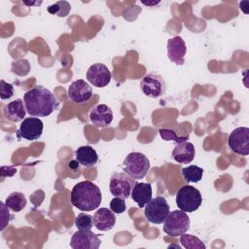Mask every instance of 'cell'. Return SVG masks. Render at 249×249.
Masks as SVG:
<instances>
[{"instance_id": "6da1fadb", "label": "cell", "mask_w": 249, "mask_h": 249, "mask_svg": "<svg viewBox=\"0 0 249 249\" xmlns=\"http://www.w3.org/2000/svg\"><path fill=\"white\" fill-rule=\"evenodd\" d=\"M26 112L31 117H47L59 107L56 96L43 86H36L23 95Z\"/></svg>"}, {"instance_id": "7a4b0ae2", "label": "cell", "mask_w": 249, "mask_h": 249, "mask_svg": "<svg viewBox=\"0 0 249 249\" xmlns=\"http://www.w3.org/2000/svg\"><path fill=\"white\" fill-rule=\"evenodd\" d=\"M70 200L79 210L92 211L99 207L102 195L99 188L92 182L81 181L72 188Z\"/></svg>"}, {"instance_id": "3957f363", "label": "cell", "mask_w": 249, "mask_h": 249, "mask_svg": "<svg viewBox=\"0 0 249 249\" xmlns=\"http://www.w3.org/2000/svg\"><path fill=\"white\" fill-rule=\"evenodd\" d=\"M202 202L200 192L190 185L182 186L176 193V205L184 212H194L199 208Z\"/></svg>"}, {"instance_id": "277c9868", "label": "cell", "mask_w": 249, "mask_h": 249, "mask_svg": "<svg viewBox=\"0 0 249 249\" xmlns=\"http://www.w3.org/2000/svg\"><path fill=\"white\" fill-rule=\"evenodd\" d=\"M123 169L134 179H142L150 169V160L144 154L132 152L125 157L123 162Z\"/></svg>"}, {"instance_id": "5b68a950", "label": "cell", "mask_w": 249, "mask_h": 249, "mask_svg": "<svg viewBox=\"0 0 249 249\" xmlns=\"http://www.w3.org/2000/svg\"><path fill=\"white\" fill-rule=\"evenodd\" d=\"M190 229V218L182 210H173L168 213L163 222V231L172 237H177L186 233Z\"/></svg>"}, {"instance_id": "8992f818", "label": "cell", "mask_w": 249, "mask_h": 249, "mask_svg": "<svg viewBox=\"0 0 249 249\" xmlns=\"http://www.w3.org/2000/svg\"><path fill=\"white\" fill-rule=\"evenodd\" d=\"M136 184V179L125 172H115L110 179V192L114 196L128 198L131 195L132 188Z\"/></svg>"}, {"instance_id": "52a82bcc", "label": "cell", "mask_w": 249, "mask_h": 249, "mask_svg": "<svg viewBox=\"0 0 249 249\" xmlns=\"http://www.w3.org/2000/svg\"><path fill=\"white\" fill-rule=\"evenodd\" d=\"M169 205L166 199L161 196H158L152 198L146 205L144 210V215L146 219L152 224H162L167 217L169 211Z\"/></svg>"}, {"instance_id": "ba28073f", "label": "cell", "mask_w": 249, "mask_h": 249, "mask_svg": "<svg viewBox=\"0 0 249 249\" xmlns=\"http://www.w3.org/2000/svg\"><path fill=\"white\" fill-rule=\"evenodd\" d=\"M43 122L36 117H29L25 118L20 125L19 128L17 130V138L18 140L25 139L28 141H34L41 137L43 133Z\"/></svg>"}, {"instance_id": "9c48e42d", "label": "cell", "mask_w": 249, "mask_h": 249, "mask_svg": "<svg viewBox=\"0 0 249 249\" xmlns=\"http://www.w3.org/2000/svg\"><path fill=\"white\" fill-rule=\"evenodd\" d=\"M230 149L241 156H248L249 154V128L246 126H239L234 128L228 140Z\"/></svg>"}, {"instance_id": "30bf717a", "label": "cell", "mask_w": 249, "mask_h": 249, "mask_svg": "<svg viewBox=\"0 0 249 249\" xmlns=\"http://www.w3.org/2000/svg\"><path fill=\"white\" fill-rule=\"evenodd\" d=\"M140 88L146 96L152 98H158L161 96L166 90L163 78L159 74L153 73L147 74L142 78L140 82Z\"/></svg>"}, {"instance_id": "8fae6325", "label": "cell", "mask_w": 249, "mask_h": 249, "mask_svg": "<svg viewBox=\"0 0 249 249\" xmlns=\"http://www.w3.org/2000/svg\"><path fill=\"white\" fill-rule=\"evenodd\" d=\"M98 235L91 231H81L74 232L70 240V246L73 249H98L100 246Z\"/></svg>"}, {"instance_id": "7c38bea8", "label": "cell", "mask_w": 249, "mask_h": 249, "mask_svg": "<svg viewBox=\"0 0 249 249\" xmlns=\"http://www.w3.org/2000/svg\"><path fill=\"white\" fill-rule=\"evenodd\" d=\"M112 79V74L103 63H94L87 71V80L95 88L106 87Z\"/></svg>"}, {"instance_id": "4fadbf2b", "label": "cell", "mask_w": 249, "mask_h": 249, "mask_svg": "<svg viewBox=\"0 0 249 249\" xmlns=\"http://www.w3.org/2000/svg\"><path fill=\"white\" fill-rule=\"evenodd\" d=\"M67 93L74 103L84 104L92 96V89L86 81L77 80L69 86Z\"/></svg>"}, {"instance_id": "5bb4252c", "label": "cell", "mask_w": 249, "mask_h": 249, "mask_svg": "<svg viewBox=\"0 0 249 249\" xmlns=\"http://www.w3.org/2000/svg\"><path fill=\"white\" fill-rule=\"evenodd\" d=\"M187 47L185 41L180 36H174L167 41V56L171 62L177 65H183Z\"/></svg>"}, {"instance_id": "9a60e30c", "label": "cell", "mask_w": 249, "mask_h": 249, "mask_svg": "<svg viewBox=\"0 0 249 249\" xmlns=\"http://www.w3.org/2000/svg\"><path fill=\"white\" fill-rule=\"evenodd\" d=\"M89 120L96 127H106L113 121V112L106 104H97L89 111Z\"/></svg>"}, {"instance_id": "2e32d148", "label": "cell", "mask_w": 249, "mask_h": 249, "mask_svg": "<svg viewBox=\"0 0 249 249\" xmlns=\"http://www.w3.org/2000/svg\"><path fill=\"white\" fill-rule=\"evenodd\" d=\"M116 224L115 213L106 207H101L93 215V225L101 231H107L114 228Z\"/></svg>"}, {"instance_id": "e0dca14e", "label": "cell", "mask_w": 249, "mask_h": 249, "mask_svg": "<svg viewBox=\"0 0 249 249\" xmlns=\"http://www.w3.org/2000/svg\"><path fill=\"white\" fill-rule=\"evenodd\" d=\"M195 146L193 143L188 141L176 143L172 151V158L178 163H190L195 159Z\"/></svg>"}, {"instance_id": "ac0fdd59", "label": "cell", "mask_w": 249, "mask_h": 249, "mask_svg": "<svg viewBox=\"0 0 249 249\" xmlns=\"http://www.w3.org/2000/svg\"><path fill=\"white\" fill-rule=\"evenodd\" d=\"M130 196L137 203L138 207L143 208L152 199V186L150 183L136 182L132 188Z\"/></svg>"}, {"instance_id": "d6986e66", "label": "cell", "mask_w": 249, "mask_h": 249, "mask_svg": "<svg viewBox=\"0 0 249 249\" xmlns=\"http://www.w3.org/2000/svg\"><path fill=\"white\" fill-rule=\"evenodd\" d=\"M4 114L6 118L13 123L23 121L26 114V108L25 105H23V101L20 98H17L16 100L9 102L4 107Z\"/></svg>"}, {"instance_id": "ffe728a7", "label": "cell", "mask_w": 249, "mask_h": 249, "mask_svg": "<svg viewBox=\"0 0 249 249\" xmlns=\"http://www.w3.org/2000/svg\"><path fill=\"white\" fill-rule=\"evenodd\" d=\"M75 157L76 160L85 167H91L98 161V155L96 151L89 145L79 147L75 151Z\"/></svg>"}, {"instance_id": "44dd1931", "label": "cell", "mask_w": 249, "mask_h": 249, "mask_svg": "<svg viewBox=\"0 0 249 249\" xmlns=\"http://www.w3.org/2000/svg\"><path fill=\"white\" fill-rule=\"evenodd\" d=\"M27 203V199L25 196L22 193L19 192H14L11 195H9L5 200V204L8 208L13 210L14 212H19L21 211Z\"/></svg>"}, {"instance_id": "7402d4cb", "label": "cell", "mask_w": 249, "mask_h": 249, "mask_svg": "<svg viewBox=\"0 0 249 249\" xmlns=\"http://www.w3.org/2000/svg\"><path fill=\"white\" fill-rule=\"evenodd\" d=\"M203 169L197 165H189L182 168V176L188 183H197L201 180Z\"/></svg>"}, {"instance_id": "603a6c76", "label": "cell", "mask_w": 249, "mask_h": 249, "mask_svg": "<svg viewBox=\"0 0 249 249\" xmlns=\"http://www.w3.org/2000/svg\"><path fill=\"white\" fill-rule=\"evenodd\" d=\"M180 243L187 249H205V244L197 237L192 234L183 233L180 235Z\"/></svg>"}, {"instance_id": "cb8c5ba5", "label": "cell", "mask_w": 249, "mask_h": 249, "mask_svg": "<svg viewBox=\"0 0 249 249\" xmlns=\"http://www.w3.org/2000/svg\"><path fill=\"white\" fill-rule=\"evenodd\" d=\"M71 10V5L67 1H57L48 7V12L59 18L66 17Z\"/></svg>"}, {"instance_id": "d4e9b609", "label": "cell", "mask_w": 249, "mask_h": 249, "mask_svg": "<svg viewBox=\"0 0 249 249\" xmlns=\"http://www.w3.org/2000/svg\"><path fill=\"white\" fill-rule=\"evenodd\" d=\"M75 226L81 231H90L93 227V217L82 212L76 216Z\"/></svg>"}, {"instance_id": "484cf974", "label": "cell", "mask_w": 249, "mask_h": 249, "mask_svg": "<svg viewBox=\"0 0 249 249\" xmlns=\"http://www.w3.org/2000/svg\"><path fill=\"white\" fill-rule=\"evenodd\" d=\"M159 132L164 141H174L176 143H180L189 139V136H178L171 128H160Z\"/></svg>"}, {"instance_id": "4316f807", "label": "cell", "mask_w": 249, "mask_h": 249, "mask_svg": "<svg viewBox=\"0 0 249 249\" xmlns=\"http://www.w3.org/2000/svg\"><path fill=\"white\" fill-rule=\"evenodd\" d=\"M110 209L115 213V214H122L125 211L126 205H125V199L122 197L115 196L111 201H110Z\"/></svg>"}, {"instance_id": "83f0119b", "label": "cell", "mask_w": 249, "mask_h": 249, "mask_svg": "<svg viewBox=\"0 0 249 249\" xmlns=\"http://www.w3.org/2000/svg\"><path fill=\"white\" fill-rule=\"evenodd\" d=\"M14 95L13 85L5 82L3 79L0 81V97L2 100L9 99Z\"/></svg>"}, {"instance_id": "f1b7e54d", "label": "cell", "mask_w": 249, "mask_h": 249, "mask_svg": "<svg viewBox=\"0 0 249 249\" xmlns=\"http://www.w3.org/2000/svg\"><path fill=\"white\" fill-rule=\"evenodd\" d=\"M1 207H2V227H1V231H3L5 229V227L7 226V224L9 223L8 220H6V218H9L10 219V213H9V210L6 209L7 205L5 204V202H1Z\"/></svg>"}, {"instance_id": "f546056e", "label": "cell", "mask_w": 249, "mask_h": 249, "mask_svg": "<svg viewBox=\"0 0 249 249\" xmlns=\"http://www.w3.org/2000/svg\"><path fill=\"white\" fill-rule=\"evenodd\" d=\"M79 164H80V163L78 162V160H71V161L69 162V167H70V168H76Z\"/></svg>"}, {"instance_id": "4dcf8cb0", "label": "cell", "mask_w": 249, "mask_h": 249, "mask_svg": "<svg viewBox=\"0 0 249 249\" xmlns=\"http://www.w3.org/2000/svg\"><path fill=\"white\" fill-rule=\"evenodd\" d=\"M142 3H143L144 5H147V6H155V5L159 4L160 1H157V2H145V1H142Z\"/></svg>"}, {"instance_id": "1f68e13d", "label": "cell", "mask_w": 249, "mask_h": 249, "mask_svg": "<svg viewBox=\"0 0 249 249\" xmlns=\"http://www.w3.org/2000/svg\"><path fill=\"white\" fill-rule=\"evenodd\" d=\"M26 5H40L42 2H38V3H29V2H23Z\"/></svg>"}]
</instances>
